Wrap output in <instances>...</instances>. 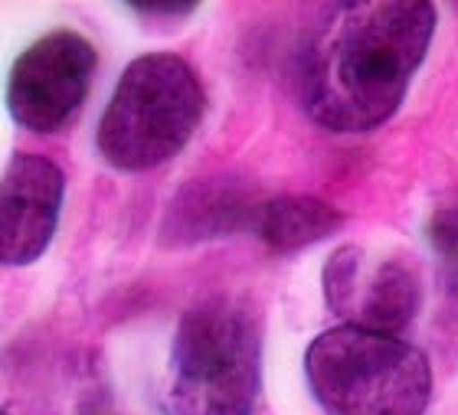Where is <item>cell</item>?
<instances>
[{
	"label": "cell",
	"instance_id": "ba28073f",
	"mask_svg": "<svg viewBox=\"0 0 458 415\" xmlns=\"http://www.w3.org/2000/svg\"><path fill=\"white\" fill-rule=\"evenodd\" d=\"M256 209L259 203H252L246 190L236 187V183L203 180V183H193L174 199L164 233L171 239H181V242L223 236L229 229L252 226Z\"/></svg>",
	"mask_w": 458,
	"mask_h": 415
},
{
	"label": "cell",
	"instance_id": "7c38bea8",
	"mask_svg": "<svg viewBox=\"0 0 458 415\" xmlns=\"http://www.w3.org/2000/svg\"><path fill=\"white\" fill-rule=\"evenodd\" d=\"M0 415H4V412H0Z\"/></svg>",
	"mask_w": 458,
	"mask_h": 415
},
{
	"label": "cell",
	"instance_id": "8fae6325",
	"mask_svg": "<svg viewBox=\"0 0 458 415\" xmlns=\"http://www.w3.org/2000/svg\"><path fill=\"white\" fill-rule=\"evenodd\" d=\"M193 4H134L131 13H138V17H191L193 13Z\"/></svg>",
	"mask_w": 458,
	"mask_h": 415
},
{
	"label": "cell",
	"instance_id": "6da1fadb",
	"mask_svg": "<svg viewBox=\"0 0 458 415\" xmlns=\"http://www.w3.org/2000/svg\"><path fill=\"white\" fill-rule=\"evenodd\" d=\"M436 7L420 0H357L325 10L311 30L298 85L325 131L363 134L390 122L429 53Z\"/></svg>",
	"mask_w": 458,
	"mask_h": 415
},
{
	"label": "cell",
	"instance_id": "8992f818",
	"mask_svg": "<svg viewBox=\"0 0 458 415\" xmlns=\"http://www.w3.org/2000/svg\"><path fill=\"white\" fill-rule=\"evenodd\" d=\"M325 298L353 327L400 337L420 311V275L406 258L373 262L363 249L344 246L325 265Z\"/></svg>",
	"mask_w": 458,
	"mask_h": 415
},
{
	"label": "cell",
	"instance_id": "7a4b0ae2",
	"mask_svg": "<svg viewBox=\"0 0 458 415\" xmlns=\"http://www.w3.org/2000/svg\"><path fill=\"white\" fill-rule=\"evenodd\" d=\"M262 389V331L256 314L210 298L183 314L167 363L171 415H252Z\"/></svg>",
	"mask_w": 458,
	"mask_h": 415
},
{
	"label": "cell",
	"instance_id": "30bf717a",
	"mask_svg": "<svg viewBox=\"0 0 458 415\" xmlns=\"http://www.w3.org/2000/svg\"><path fill=\"white\" fill-rule=\"evenodd\" d=\"M429 242L436 258H439V268L445 275L449 292L458 298V207L439 209L429 219Z\"/></svg>",
	"mask_w": 458,
	"mask_h": 415
},
{
	"label": "cell",
	"instance_id": "9c48e42d",
	"mask_svg": "<svg viewBox=\"0 0 458 415\" xmlns=\"http://www.w3.org/2000/svg\"><path fill=\"white\" fill-rule=\"evenodd\" d=\"M344 226V213L315 197H276L259 203L252 229L272 252H298Z\"/></svg>",
	"mask_w": 458,
	"mask_h": 415
},
{
	"label": "cell",
	"instance_id": "3957f363",
	"mask_svg": "<svg viewBox=\"0 0 458 415\" xmlns=\"http://www.w3.org/2000/svg\"><path fill=\"white\" fill-rule=\"evenodd\" d=\"M305 377L331 415H422L432 399V367L422 350L353 324L311 340Z\"/></svg>",
	"mask_w": 458,
	"mask_h": 415
},
{
	"label": "cell",
	"instance_id": "52a82bcc",
	"mask_svg": "<svg viewBox=\"0 0 458 415\" xmlns=\"http://www.w3.org/2000/svg\"><path fill=\"white\" fill-rule=\"evenodd\" d=\"M66 177L39 154H13L0 174V265L20 268L47 252L59 226Z\"/></svg>",
	"mask_w": 458,
	"mask_h": 415
},
{
	"label": "cell",
	"instance_id": "277c9868",
	"mask_svg": "<svg viewBox=\"0 0 458 415\" xmlns=\"http://www.w3.org/2000/svg\"><path fill=\"white\" fill-rule=\"evenodd\" d=\"M207 95L193 72L174 53H148L124 69L98 122V154L118 170L161 167L187 148L200 128Z\"/></svg>",
	"mask_w": 458,
	"mask_h": 415
},
{
	"label": "cell",
	"instance_id": "5b68a950",
	"mask_svg": "<svg viewBox=\"0 0 458 415\" xmlns=\"http://www.w3.org/2000/svg\"><path fill=\"white\" fill-rule=\"evenodd\" d=\"M96 72V47L72 30L39 37L10 69L7 108L27 131H63L82 108Z\"/></svg>",
	"mask_w": 458,
	"mask_h": 415
}]
</instances>
